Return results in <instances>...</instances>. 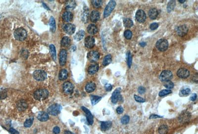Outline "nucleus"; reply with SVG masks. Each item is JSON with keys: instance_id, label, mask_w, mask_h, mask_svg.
<instances>
[{"instance_id": "31", "label": "nucleus", "mask_w": 198, "mask_h": 134, "mask_svg": "<svg viewBox=\"0 0 198 134\" xmlns=\"http://www.w3.org/2000/svg\"><path fill=\"white\" fill-rule=\"evenodd\" d=\"M71 39L68 37H64L61 40V45L63 47H67L71 44Z\"/></svg>"}, {"instance_id": "14", "label": "nucleus", "mask_w": 198, "mask_h": 134, "mask_svg": "<svg viewBox=\"0 0 198 134\" xmlns=\"http://www.w3.org/2000/svg\"><path fill=\"white\" fill-rule=\"evenodd\" d=\"M188 31V28L185 25H182L177 27L176 32L177 34L180 36L185 35Z\"/></svg>"}, {"instance_id": "23", "label": "nucleus", "mask_w": 198, "mask_h": 134, "mask_svg": "<svg viewBox=\"0 0 198 134\" xmlns=\"http://www.w3.org/2000/svg\"><path fill=\"white\" fill-rule=\"evenodd\" d=\"M87 31L89 34L94 35L98 32V30L97 27L95 24H89L87 27Z\"/></svg>"}, {"instance_id": "25", "label": "nucleus", "mask_w": 198, "mask_h": 134, "mask_svg": "<svg viewBox=\"0 0 198 134\" xmlns=\"http://www.w3.org/2000/svg\"><path fill=\"white\" fill-rule=\"evenodd\" d=\"M148 16L151 20H155L158 15V11L156 8H152L148 11Z\"/></svg>"}, {"instance_id": "60", "label": "nucleus", "mask_w": 198, "mask_h": 134, "mask_svg": "<svg viewBox=\"0 0 198 134\" xmlns=\"http://www.w3.org/2000/svg\"><path fill=\"white\" fill-rule=\"evenodd\" d=\"M179 2H180V3H183L184 2H185V1H179Z\"/></svg>"}, {"instance_id": "1", "label": "nucleus", "mask_w": 198, "mask_h": 134, "mask_svg": "<svg viewBox=\"0 0 198 134\" xmlns=\"http://www.w3.org/2000/svg\"><path fill=\"white\" fill-rule=\"evenodd\" d=\"M27 36V33L25 29L22 27L18 28L15 30L14 32V37L17 40L23 41Z\"/></svg>"}, {"instance_id": "56", "label": "nucleus", "mask_w": 198, "mask_h": 134, "mask_svg": "<svg viewBox=\"0 0 198 134\" xmlns=\"http://www.w3.org/2000/svg\"><path fill=\"white\" fill-rule=\"evenodd\" d=\"M197 99V94L196 93H193L190 97V99L192 101H195Z\"/></svg>"}, {"instance_id": "43", "label": "nucleus", "mask_w": 198, "mask_h": 134, "mask_svg": "<svg viewBox=\"0 0 198 134\" xmlns=\"http://www.w3.org/2000/svg\"><path fill=\"white\" fill-rule=\"evenodd\" d=\"M164 86L166 89H173L174 87V83L170 81H167L165 82V83L164 84Z\"/></svg>"}, {"instance_id": "15", "label": "nucleus", "mask_w": 198, "mask_h": 134, "mask_svg": "<svg viewBox=\"0 0 198 134\" xmlns=\"http://www.w3.org/2000/svg\"><path fill=\"white\" fill-rule=\"evenodd\" d=\"M95 44V38L91 36H89L87 37L85 39V45L88 48H92Z\"/></svg>"}, {"instance_id": "12", "label": "nucleus", "mask_w": 198, "mask_h": 134, "mask_svg": "<svg viewBox=\"0 0 198 134\" xmlns=\"http://www.w3.org/2000/svg\"><path fill=\"white\" fill-rule=\"evenodd\" d=\"M136 18L138 22H144L146 20V15L145 12L142 9L138 10L136 14Z\"/></svg>"}, {"instance_id": "27", "label": "nucleus", "mask_w": 198, "mask_h": 134, "mask_svg": "<svg viewBox=\"0 0 198 134\" xmlns=\"http://www.w3.org/2000/svg\"><path fill=\"white\" fill-rule=\"evenodd\" d=\"M17 107L20 111H24L27 108V104L25 101L21 100L17 103Z\"/></svg>"}, {"instance_id": "9", "label": "nucleus", "mask_w": 198, "mask_h": 134, "mask_svg": "<svg viewBox=\"0 0 198 134\" xmlns=\"http://www.w3.org/2000/svg\"><path fill=\"white\" fill-rule=\"evenodd\" d=\"M100 54L97 51H92L89 52L87 54L88 59L91 62H96L100 58Z\"/></svg>"}, {"instance_id": "51", "label": "nucleus", "mask_w": 198, "mask_h": 134, "mask_svg": "<svg viewBox=\"0 0 198 134\" xmlns=\"http://www.w3.org/2000/svg\"><path fill=\"white\" fill-rule=\"evenodd\" d=\"M105 89L106 91H110L112 90L113 89V87L112 85L111 84H106L105 86Z\"/></svg>"}, {"instance_id": "10", "label": "nucleus", "mask_w": 198, "mask_h": 134, "mask_svg": "<svg viewBox=\"0 0 198 134\" xmlns=\"http://www.w3.org/2000/svg\"><path fill=\"white\" fill-rule=\"evenodd\" d=\"M121 89L120 88H117L113 93L111 98L112 102L113 104H116L118 100L121 99L122 97L120 94Z\"/></svg>"}, {"instance_id": "33", "label": "nucleus", "mask_w": 198, "mask_h": 134, "mask_svg": "<svg viewBox=\"0 0 198 134\" xmlns=\"http://www.w3.org/2000/svg\"><path fill=\"white\" fill-rule=\"evenodd\" d=\"M50 26L51 30L53 32H55L56 29V24L55 18L53 16H51L50 19Z\"/></svg>"}, {"instance_id": "8", "label": "nucleus", "mask_w": 198, "mask_h": 134, "mask_svg": "<svg viewBox=\"0 0 198 134\" xmlns=\"http://www.w3.org/2000/svg\"><path fill=\"white\" fill-rule=\"evenodd\" d=\"M74 85L73 84L69 82H65L63 85V91L66 94H71L74 90Z\"/></svg>"}, {"instance_id": "26", "label": "nucleus", "mask_w": 198, "mask_h": 134, "mask_svg": "<svg viewBox=\"0 0 198 134\" xmlns=\"http://www.w3.org/2000/svg\"><path fill=\"white\" fill-rule=\"evenodd\" d=\"M96 84L95 83L93 82H90L88 83L86 87H85V90L88 93H91L95 90L96 89Z\"/></svg>"}, {"instance_id": "44", "label": "nucleus", "mask_w": 198, "mask_h": 134, "mask_svg": "<svg viewBox=\"0 0 198 134\" xmlns=\"http://www.w3.org/2000/svg\"><path fill=\"white\" fill-rule=\"evenodd\" d=\"M124 35L126 39H130L132 36V32L129 30H125L124 33Z\"/></svg>"}, {"instance_id": "53", "label": "nucleus", "mask_w": 198, "mask_h": 134, "mask_svg": "<svg viewBox=\"0 0 198 134\" xmlns=\"http://www.w3.org/2000/svg\"><path fill=\"white\" fill-rule=\"evenodd\" d=\"M60 132V129L57 126H56L53 129V133L55 134H58Z\"/></svg>"}, {"instance_id": "55", "label": "nucleus", "mask_w": 198, "mask_h": 134, "mask_svg": "<svg viewBox=\"0 0 198 134\" xmlns=\"http://www.w3.org/2000/svg\"><path fill=\"white\" fill-rule=\"evenodd\" d=\"M162 117H163L162 116L157 115H156V114H152L150 117V119H156L157 118H162Z\"/></svg>"}, {"instance_id": "38", "label": "nucleus", "mask_w": 198, "mask_h": 134, "mask_svg": "<svg viewBox=\"0 0 198 134\" xmlns=\"http://www.w3.org/2000/svg\"><path fill=\"white\" fill-rule=\"evenodd\" d=\"M124 25L125 27L130 28L133 25V22L130 18H125L123 20Z\"/></svg>"}, {"instance_id": "16", "label": "nucleus", "mask_w": 198, "mask_h": 134, "mask_svg": "<svg viewBox=\"0 0 198 134\" xmlns=\"http://www.w3.org/2000/svg\"><path fill=\"white\" fill-rule=\"evenodd\" d=\"M177 75L180 78L186 79L190 75V72L186 69L181 68L178 70Z\"/></svg>"}, {"instance_id": "2", "label": "nucleus", "mask_w": 198, "mask_h": 134, "mask_svg": "<svg viewBox=\"0 0 198 134\" xmlns=\"http://www.w3.org/2000/svg\"><path fill=\"white\" fill-rule=\"evenodd\" d=\"M49 91L46 89H40L36 90L34 93V97L36 100H45L49 96Z\"/></svg>"}, {"instance_id": "7", "label": "nucleus", "mask_w": 198, "mask_h": 134, "mask_svg": "<svg viewBox=\"0 0 198 134\" xmlns=\"http://www.w3.org/2000/svg\"><path fill=\"white\" fill-rule=\"evenodd\" d=\"M173 77V74L170 71H163L161 74L159 78L162 82H167L170 81Z\"/></svg>"}, {"instance_id": "3", "label": "nucleus", "mask_w": 198, "mask_h": 134, "mask_svg": "<svg viewBox=\"0 0 198 134\" xmlns=\"http://www.w3.org/2000/svg\"><path fill=\"white\" fill-rule=\"evenodd\" d=\"M62 110V106L58 104H54L50 106L48 109V113L53 116H57L61 112Z\"/></svg>"}, {"instance_id": "57", "label": "nucleus", "mask_w": 198, "mask_h": 134, "mask_svg": "<svg viewBox=\"0 0 198 134\" xmlns=\"http://www.w3.org/2000/svg\"><path fill=\"white\" fill-rule=\"evenodd\" d=\"M193 80L195 82H198V74H197V73L194 75L193 78Z\"/></svg>"}, {"instance_id": "4", "label": "nucleus", "mask_w": 198, "mask_h": 134, "mask_svg": "<svg viewBox=\"0 0 198 134\" xmlns=\"http://www.w3.org/2000/svg\"><path fill=\"white\" fill-rule=\"evenodd\" d=\"M116 6V2L114 1H110L106 5L104 13V16L105 17H107L111 15L113 11Z\"/></svg>"}, {"instance_id": "29", "label": "nucleus", "mask_w": 198, "mask_h": 134, "mask_svg": "<svg viewBox=\"0 0 198 134\" xmlns=\"http://www.w3.org/2000/svg\"><path fill=\"white\" fill-rule=\"evenodd\" d=\"M67 76H68V72L66 70L62 69L61 70L60 72H59L58 78H59V79L61 81L65 80V79H67Z\"/></svg>"}, {"instance_id": "24", "label": "nucleus", "mask_w": 198, "mask_h": 134, "mask_svg": "<svg viewBox=\"0 0 198 134\" xmlns=\"http://www.w3.org/2000/svg\"><path fill=\"white\" fill-rule=\"evenodd\" d=\"M112 126V122L111 121L102 122L101 124V128L103 131H106L110 129Z\"/></svg>"}, {"instance_id": "19", "label": "nucleus", "mask_w": 198, "mask_h": 134, "mask_svg": "<svg viewBox=\"0 0 198 134\" xmlns=\"http://www.w3.org/2000/svg\"><path fill=\"white\" fill-rule=\"evenodd\" d=\"M99 65L96 63L92 64L89 67L88 69V72L89 74L93 75L95 74L99 70Z\"/></svg>"}, {"instance_id": "47", "label": "nucleus", "mask_w": 198, "mask_h": 134, "mask_svg": "<svg viewBox=\"0 0 198 134\" xmlns=\"http://www.w3.org/2000/svg\"><path fill=\"white\" fill-rule=\"evenodd\" d=\"M134 97L135 100L138 102H140V103H143L144 102H145V99L140 97H139L137 95H134Z\"/></svg>"}, {"instance_id": "20", "label": "nucleus", "mask_w": 198, "mask_h": 134, "mask_svg": "<svg viewBox=\"0 0 198 134\" xmlns=\"http://www.w3.org/2000/svg\"><path fill=\"white\" fill-rule=\"evenodd\" d=\"M90 20L93 22H96L100 18V14L97 11H93L90 15Z\"/></svg>"}, {"instance_id": "18", "label": "nucleus", "mask_w": 198, "mask_h": 134, "mask_svg": "<svg viewBox=\"0 0 198 134\" xmlns=\"http://www.w3.org/2000/svg\"><path fill=\"white\" fill-rule=\"evenodd\" d=\"M191 118V114L188 111L183 112L179 117V121L181 123H184L189 121Z\"/></svg>"}, {"instance_id": "58", "label": "nucleus", "mask_w": 198, "mask_h": 134, "mask_svg": "<svg viewBox=\"0 0 198 134\" xmlns=\"http://www.w3.org/2000/svg\"><path fill=\"white\" fill-rule=\"evenodd\" d=\"M64 133V134H74L73 133H72L70 131H65Z\"/></svg>"}, {"instance_id": "30", "label": "nucleus", "mask_w": 198, "mask_h": 134, "mask_svg": "<svg viewBox=\"0 0 198 134\" xmlns=\"http://www.w3.org/2000/svg\"><path fill=\"white\" fill-rule=\"evenodd\" d=\"M112 57L111 55L108 54V55H106L104 57V58L103 59V65L104 66H106L110 64L112 62Z\"/></svg>"}, {"instance_id": "34", "label": "nucleus", "mask_w": 198, "mask_h": 134, "mask_svg": "<svg viewBox=\"0 0 198 134\" xmlns=\"http://www.w3.org/2000/svg\"><path fill=\"white\" fill-rule=\"evenodd\" d=\"M50 53L51 54L53 59L56 61L57 59L56 50L55 46L53 44H51L50 45Z\"/></svg>"}, {"instance_id": "35", "label": "nucleus", "mask_w": 198, "mask_h": 134, "mask_svg": "<svg viewBox=\"0 0 198 134\" xmlns=\"http://www.w3.org/2000/svg\"><path fill=\"white\" fill-rule=\"evenodd\" d=\"M102 99V97L96 96V95H91V101L92 105H95L97 104Z\"/></svg>"}, {"instance_id": "21", "label": "nucleus", "mask_w": 198, "mask_h": 134, "mask_svg": "<svg viewBox=\"0 0 198 134\" xmlns=\"http://www.w3.org/2000/svg\"><path fill=\"white\" fill-rule=\"evenodd\" d=\"M37 119L41 122H45L49 119V116L47 113L44 111H41L38 113Z\"/></svg>"}, {"instance_id": "52", "label": "nucleus", "mask_w": 198, "mask_h": 134, "mask_svg": "<svg viewBox=\"0 0 198 134\" xmlns=\"http://www.w3.org/2000/svg\"><path fill=\"white\" fill-rule=\"evenodd\" d=\"M123 110H124V109H123V107H122L121 106H119L116 109V112L119 114H122L123 112Z\"/></svg>"}, {"instance_id": "42", "label": "nucleus", "mask_w": 198, "mask_h": 134, "mask_svg": "<svg viewBox=\"0 0 198 134\" xmlns=\"http://www.w3.org/2000/svg\"><path fill=\"white\" fill-rule=\"evenodd\" d=\"M171 93V91L170 89H163L161 90L160 93H159V96L161 97H164L165 95H166L167 94H169Z\"/></svg>"}, {"instance_id": "48", "label": "nucleus", "mask_w": 198, "mask_h": 134, "mask_svg": "<svg viewBox=\"0 0 198 134\" xmlns=\"http://www.w3.org/2000/svg\"><path fill=\"white\" fill-rule=\"evenodd\" d=\"M7 96V92L5 90H1L0 91V99H3L5 98Z\"/></svg>"}, {"instance_id": "11", "label": "nucleus", "mask_w": 198, "mask_h": 134, "mask_svg": "<svg viewBox=\"0 0 198 134\" xmlns=\"http://www.w3.org/2000/svg\"><path fill=\"white\" fill-rule=\"evenodd\" d=\"M63 29L64 32L67 34L72 35L75 32L76 27L72 23H67L64 26Z\"/></svg>"}, {"instance_id": "37", "label": "nucleus", "mask_w": 198, "mask_h": 134, "mask_svg": "<svg viewBox=\"0 0 198 134\" xmlns=\"http://www.w3.org/2000/svg\"><path fill=\"white\" fill-rule=\"evenodd\" d=\"M175 7V1H170L168 3L167 7V10L168 13L171 12L174 8Z\"/></svg>"}, {"instance_id": "28", "label": "nucleus", "mask_w": 198, "mask_h": 134, "mask_svg": "<svg viewBox=\"0 0 198 134\" xmlns=\"http://www.w3.org/2000/svg\"><path fill=\"white\" fill-rule=\"evenodd\" d=\"M76 6V4L74 1H69L66 3V8L68 11L74 9Z\"/></svg>"}, {"instance_id": "40", "label": "nucleus", "mask_w": 198, "mask_h": 134, "mask_svg": "<svg viewBox=\"0 0 198 134\" xmlns=\"http://www.w3.org/2000/svg\"><path fill=\"white\" fill-rule=\"evenodd\" d=\"M91 2L94 7L96 8H99L102 6L103 1H101V0H94V1H92Z\"/></svg>"}, {"instance_id": "6", "label": "nucleus", "mask_w": 198, "mask_h": 134, "mask_svg": "<svg viewBox=\"0 0 198 134\" xmlns=\"http://www.w3.org/2000/svg\"><path fill=\"white\" fill-rule=\"evenodd\" d=\"M156 47L161 51H166L168 47V41L165 39H160L156 43Z\"/></svg>"}, {"instance_id": "17", "label": "nucleus", "mask_w": 198, "mask_h": 134, "mask_svg": "<svg viewBox=\"0 0 198 134\" xmlns=\"http://www.w3.org/2000/svg\"><path fill=\"white\" fill-rule=\"evenodd\" d=\"M81 108L86 114L87 120L89 124H90V125H92L94 122V120H93V116L92 115V114H91V112L89 111V109H88L87 108H86V107L84 106H82Z\"/></svg>"}, {"instance_id": "32", "label": "nucleus", "mask_w": 198, "mask_h": 134, "mask_svg": "<svg viewBox=\"0 0 198 134\" xmlns=\"http://www.w3.org/2000/svg\"><path fill=\"white\" fill-rule=\"evenodd\" d=\"M85 35V31L83 30H81L80 31H79L74 36V39L75 40L79 41H80L82 38L84 37Z\"/></svg>"}, {"instance_id": "5", "label": "nucleus", "mask_w": 198, "mask_h": 134, "mask_svg": "<svg viewBox=\"0 0 198 134\" xmlns=\"http://www.w3.org/2000/svg\"><path fill=\"white\" fill-rule=\"evenodd\" d=\"M33 76L36 81H43L47 78V73L42 70H36L33 73Z\"/></svg>"}, {"instance_id": "46", "label": "nucleus", "mask_w": 198, "mask_h": 134, "mask_svg": "<svg viewBox=\"0 0 198 134\" xmlns=\"http://www.w3.org/2000/svg\"><path fill=\"white\" fill-rule=\"evenodd\" d=\"M190 92H191L190 89H188V88H187V89H183L182 90H181L180 93H181L182 95H184V96H186V95H189V94L190 93Z\"/></svg>"}, {"instance_id": "22", "label": "nucleus", "mask_w": 198, "mask_h": 134, "mask_svg": "<svg viewBox=\"0 0 198 134\" xmlns=\"http://www.w3.org/2000/svg\"><path fill=\"white\" fill-rule=\"evenodd\" d=\"M73 16L72 13L68 11L64 12L62 15L63 20L66 22H71L73 19Z\"/></svg>"}, {"instance_id": "59", "label": "nucleus", "mask_w": 198, "mask_h": 134, "mask_svg": "<svg viewBox=\"0 0 198 134\" xmlns=\"http://www.w3.org/2000/svg\"><path fill=\"white\" fill-rule=\"evenodd\" d=\"M140 45L142 47H145V46H146V43L145 42H141V43H140Z\"/></svg>"}, {"instance_id": "54", "label": "nucleus", "mask_w": 198, "mask_h": 134, "mask_svg": "<svg viewBox=\"0 0 198 134\" xmlns=\"http://www.w3.org/2000/svg\"><path fill=\"white\" fill-rule=\"evenodd\" d=\"M9 131L11 134H19V133L14 128H11L9 130Z\"/></svg>"}, {"instance_id": "50", "label": "nucleus", "mask_w": 198, "mask_h": 134, "mask_svg": "<svg viewBox=\"0 0 198 134\" xmlns=\"http://www.w3.org/2000/svg\"><path fill=\"white\" fill-rule=\"evenodd\" d=\"M138 91L141 94H143L146 92V89L143 87H140L138 89Z\"/></svg>"}, {"instance_id": "41", "label": "nucleus", "mask_w": 198, "mask_h": 134, "mask_svg": "<svg viewBox=\"0 0 198 134\" xmlns=\"http://www.w3.org/2000/svg\"><path fill=\"white\" fill-rule=\"evenodd\" d=\"M33 121H34L33 117H31V118L28 119L27 120H26L24 123V127L26 128L30 127L32 125Z\"/></svg>"}, {"instance_id": "13", "label": "nucleus", "mask_w": 198, "mask_h": 134, "mask_svg": "<svg viewBox=\"0 0 198 134\" xmlns=\"http://www.w3.org/2000/svg\"><path fill=\"white\" fill-rule=\"evenodd\" d=\"M67 59V52L64 49H63L61 51L59 56V64L61 66H63L65 65Z\"/></svg>"}, {"instance_id": "45", "label": "nucleus", "mask_w": 198, "mask_h": 134, "mask_svg": "<svg viewBox=\"0 0 198 134\" xmlns=\"http://www.w3.org/2000/svg\"><path fill=\"white\" fill-rule=\"evenodd\" d=\"M130 120V117L128 115L124 116L121 119V122L123 124H127L129 123Z\"/></svg>"}, {"instance_id": "49", "label": "nucleus", "mask_w": 198, "mask_h": 134, "mask_svg": "<svg viewBox=\"0 0 198 134\" xmlns=\"http://www.w3.org/2000/svg\"><path fill=\"white\" fill-rule=\"evenodd\" d=\"M158 27V24L157 23H156V22H154V23H152L150 26V29L152 30H156V29H157Z\"/></svg>"}, {"instance_id": "36", "label": "nucleus", "mask_w": 198, "mask_h": 134, "mask_svg": "<svg viewBox=\"0 0 198 134\" xmlns=\"http://www.w3.org/2000/svg\"><path fill=\"white\" fill-rule=\"evenodd\" d=\"M168 132V128L166 125H161L158 128V132L160 134H167Z\"/></svg>"}, {"instance_id": "39", "label": "nucleus", "mask_w": 198, "mask_h": 134, "mask_svg": "<svg viewBox=\"0 0 198 134\" xmlns=\"http://www.w3.org/2000/svg\"><path fill=\"white\" fill-rule=\"evenodd\" d=\"M126 59H127V63L129 68H130L131 66L132 62V57L131 53L128 51L126 54Z\"/></svg>"}]
</instances>
